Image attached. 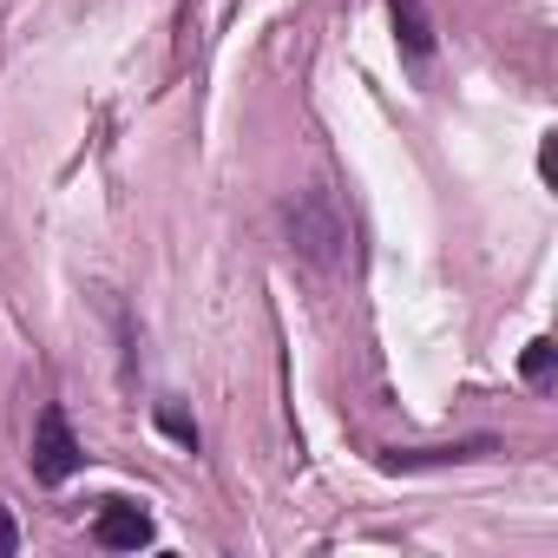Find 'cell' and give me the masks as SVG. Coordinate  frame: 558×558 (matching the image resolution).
<instances>
[{
	"instance_id": "6",
	"label": "cell",
	"mask_w": 558,
	"mask_h": 558,
	"mask_svg": "<svg viewBox=\"0 0 558 558\" xmlns=\"http://www.w3.org/2000/svg\"><path fill=\"white\" fill-rule=\"evenodd\" d=\"M551 355H558V349H551V342H545V336H538V342H532V349H525V362H519V375H525V381H532V388H538V381H551Z\"/></svg>"
},
{
	"instance_id": "2",
	"label": "cell",
	"mask_w": 558,
	"mask_h": 558,
	"mask_svg": "<svg viewBox=\"0 0 558 558\" xmlns=\"http://www.w3.org/2000/svg\"><path fill=\"white\" fill-rule=\"evenodd\" d=\"M80 466H86V453H80L66 414L60 408H40V421H34V480L40 486H66Z\"/></svg>"
},
{
	"instance_id": "8",
	"label": "cell",
	"mask_w": 558,
	"mask_h": 558,
	"mask_svg": "<svg viewBox=\"0 0 558 558\" xmlns=\"http://www.w3.org/2000/svg\"><path fill=\"white\" fill-rule=\"evenodd\" d=\"M14 545H21V538H14V519H8V512H0V558H8Z\"/></svg>"
},
{
	"instance_id": "3",
	"label": "cell",
	"mask_w": 558,
	"mask_h": 558,
	"mask_svg": "<svg viewBox=\"0 0 558 558\" xmlns=\"http://www.w3.org/2000/svg\"><path fill=\"white\" fill-rule=\"evenodd\" d=\"M93 538L106 551H138V545H151V512L132 506V499H106L99 519H93Z\"/></svg>"
},
{
	"instance_id": "7",
	"label": "cell",
	"mask_w": 558,
	"mask_h": 558,
	"mask_svg": "<svg viewBox=\"0 0 558 558\" xmlns=\"http://www.w3.org/2000/svg\"><path fill=\"white\" fill-rule=\"evenodd\" d=\"M158 427H165V434H171V440H184V447H191V453H197V421H184V414H178V408H171V401H158Z\"/></svg>"
},
{
	"instance_id": "1",
	"label": "cell",
	"mask_w": 558,
	"mask_h": 558,
	"mask_svg": "<svg viewBox=\"0 0 558 558\" xmlns=\"http://www.w3.org/2000/svg\"><path fill=\"white\" fill-rule=\"evenodd\" d=\"M283 236H290V250H296L303 263H316V269H342V263H349V217L336 210L329 191H296V197L283 204Z\"/></svg>"
},
{
	"instance_id": "5",
	"label": "cell",
	"mask_w": 558,
	"mask_h": 558,
	"mask_svg": "<svg viewBox=\"0 0 558 558\" xmlns=\"http://www.w3.org/2000/svg\"><path fill=\"white\" fill-rule=\"evenodd\" d=\"M388 21H395V40H401V53L421 66V60L434 53V27H427V14H421V0H388Z\"/></svg>"
},
{
	"instance_id": "4",
	"label": "cell",
	"mask_w": 558,
	"mask_h": 558,
	"mask_svg": "<svg viewBox=\"0 0 558 558\" xmlns=\"http://www.w3.org/2000/svg\"><path fill=\"white\" fill-rule=\"evenodd\" d=\"M493 440H460V447H388L381 466L388 473H421V466H453V460H486Z\"/></svg>"
}]
</instances>
